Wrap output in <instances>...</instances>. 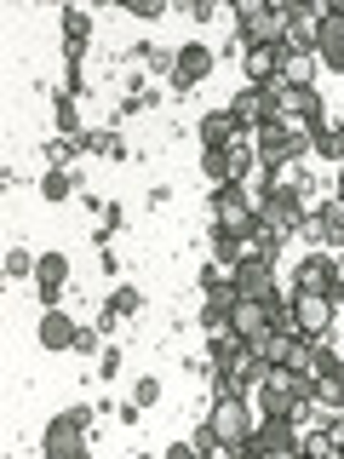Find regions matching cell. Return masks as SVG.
I'll use <instances>...</instances> for the list:
<instances>
[{
    "label": "cell",
    "instance_id": "cell-1",
    "mask_svg": "<svg viewBox=\"0 0 344 459\" xmlns=\"http://www.w3.org/2000/svg\"><path fill=\"white\" fill-rule=\"evenodd\" d=\"M315 396V379L298 368H270L264 379L253 385V408L264 413V420H298V408Z\"/></svg>",
    "mask_w": 344,
    "mask_h": 459
},
{
    "label": "cell",
    "instance_id": "cell-2",
    "mask_svg": "<svg viewBox=\"0 0 344 459\" xmlns=\"http://www.w3.org/2000/svg\"><path fill=\"white\" fill-rule=\"evenodd\" d=\"M207 430H212V442H219L224 454L253 448V430H258V408H253V396H219V402L207 408Z\"/></svg>",
    "mask_w": 344,
    "mask_h": 459
},
{
    "label": "cell",
    "instance_id": "cell-3",
    "mask_svg": "<svg viewBox=\"0 0 344 459\" xmlns=\"http://www.w3.org/2000/svg\"><path fill=\"white\" fill-rule=\"evenodd\" d=\"M253 150L264 167H281V161H305L310 155V133L293 121V115H276V121L253 126Z\"/></svg>",
    "mask_w": 344,
    "mask_h": 459
},
{
    "label": "cell",
    "instance_id": "cell-4",
    "mask_svg": "<svg viewBox=\"0 0 344 459\" xmlns=\"http://www.w3.org/2000/svg\"><path fill=\"white\" fill-rule=\"evenodd\" d=\"M98 408H64L40 430V459H86V430H92Z\"/></svg>",
    "mask_w": 344,
    "mask_h": 459
},
{
    "label": "cell",
    "instance_id": "cell-5",
    "mask_svg": "<svg viewBox=\"0 0 344 459\" xmlns=\"http://www.w3.org/2000/svg\"><path fill=\"white\" fill-rule=\"evenodd\" d=\"M253 161H258L253 133H241L236 143H219V150H201V172H207V184H212V190H224V184H247Z\"/></svg>",
    "mask_w": 344,
    "mask_h": 459
},
{
    "label": "cell",
    "instance_id": "cell-6",
    "mask_svg": "<svg viewBox=\"0 0 344 459\" xmlns=\"http://www.w3.org/2000/svg\"><path fill=\"white\" fill-rule=\"evenodd\" d=\"M287 310H293V333L305 344H322L327 333H333V322H339V299H327V293H298L293 287Z\"/></svg>",
    "mask_w": 344,
    "mask_h": 459
},
{
    "label": "cell",
    "instance_id": "cell-7",
    "mask_svg": "<svg viewBox=\"0 0 344 459\" xmlns=\"http://www.w3.org/2000/svg\"><path fill=\"white\" fill-rule=\"evenodd\" d=\"M212 230H236V236L253 241L258 230V201L247 184H224V190H212Z\"/></svg>",
    "mask_w": 344,
    "mask_h": 459
},
{
    "label": "cell",
    "instance_id": "cell-8",
    "mask_svg": "<svg viewBox=\"0 0 344 459\" xmlns=\"http://www.w3.org/2000/svg\"><path fill=\"white\" fill-rule=\"evenodd\" d=\"M258 201V224H270V230H305V195L298 190H281V184H258L253 190Z\"/></svg>",
    "mask_w": 344,
    "mask_h": 459
},
{
    "label": "cell",
    "instance_id": "cell-9",
    "mask_svg": "<svg viewBox=\"0 0 344 459\" xmlns=\"http://www.w3.org/2000/svg\"><path fill=\"white\" fill-rule=\"evenodd\" d=\"M236 40H241V47L287 40V6H270V0H253V6H241V12H236Z\"/></svg>",
    "mask_w": 344,
    "mask_h": 459
},
{
    "label": "cell",
    "instance_id": "cell-10",
    "mask_svg": "<svg viewBox=\"0 0 344 459\" xmlns=\"http://www.w3.org/2000/svg\"><path fill=\"white\" fill-rule=\"evenodd\" d=\"M229 109H236V121L247 126V133H253V126H264V121H276V115H281V92H276V81H270V86L247 81L236 98H229Z\"/></svg>",
    "mask_w": 344,
    "mask_h": 459
},
{
    "label": "cell",
    "instance_id": "cell-11",
    "mask_svg": "<svg viewBox=\"0 0 344 459\" xmlns=\"http://www.w3.org/2000/svg\"><path fill=\"white\" fill-rule=\"evenodd\" d=\"M212 64H219V57H212L207 40H190V47H178V52H172V81H167L172 98H184L190 86H201V81L212 75Z\"/></svg>",
    "mask_w": 344,
    "mask_h": 459
},
{
    "label": "cell",
    "instance_id": "cell-12",
    "mask_svg": "<svg viewBox=\"0 0 344 459\" xmlns=\"http://www.w3.org/2000/svg\"><path fill=\"white\" fill-rule=\"evenodd\" d=\"M298 293L344 299V264H339L333 253H310V258H298Z\"/></svg>",
    "mask_w": 344,
    "mask_h": 459
},
{
    "label": "cell",
    "instance_id": "cell-13",
    "mask_svg": "<svg viewBox=\"0 0 344 459\" xmlns=\"http://www.w3.org/2000/svg\"><path fill=\"white\" fill-rule=\"evenodd\" d=\"M253 454L258 459H298V420H264V413H258Z\"/></svg>",
    "mask_w": 344,
    "mask_h": 459
},
{
    "label": "cell",
    "instance_id": "cell-14",
    "mask_svg": "<svg viewBox=\"0 0 344 459\" xmlns=\"http://www.w3.org/2000/svg\"><path fill=\"white\" fill-rule=\"evenodd\" d=\"M287 64H293V52H287L281 40H264V47H241V75L258 81V86L281 81V75H287Z\"/></svg>",
    "mask_w": 344,
    "mask_h": 459
},
{
    "label": "cell",
    "instance_id": "cell-15",
    "mask_svg": "<svg viewBox=\"0 0 344 459\" xmlns=\"http://www.w3.org/2000/svg\"><path fill=\"white\" fill-rule=\"evenodd\" d=\"M298 236H310L322 253L344 247V201H322V207H310V212H305V230H298Z\"/></svg>",
    "mask_w": 344,
    "mask_h": 459
},
{
    "label": "cell",
    "instance_id": "cell-16",
    "mask_svg": "<svg viewBox=\"0 0 344 459\" xmlns=\"http://www.w3.org/2000/svg\"><path fill=\"white\" fill-rule=\"evenodd\" d=\"M229 276H236V293L241 299H276V264H270V258L247 253L236 270H229Z\"/></svg>",
    "mask_w": 344,
    "mask_h": 459
},
{
    "label": "cell",
    "instance_id": "cell-17",
    "mask_svg": "<svg viewBox=\"0 0 344 459\" xmlns=\"http://www.w3.org/2000/svg\"><path fill=\"white\" fill-rule=\"evenodd\" d=\"M315 64L344 75V18L339 12H322V18H315Z\"/></svg>",
    "mask_w": 344,
    "mask_h": 459
},
{
    "label": "cell",
    "instance_id": "cell-18",
    "mask_svg": "<svg viewBox=\"0 0 344 459\" xmlns=\"http://www.w3.org/2000/svg\"><path fill=\"white\" fill-rule=\"evenodd\" d=\"M64 287H69V253H40L35 258V293L47 299V310L64 299Z\"/></svg>",
    "mask_w": 344,
    "mask_h": 459
},
{
    "label": "cell",
    "instance_id": "cell-19",
    "mask_svg": "<svg viewBox=\"0 0 344 459\" xmlns=\"http://www.w3.org/2000/svg\"><path fill=\"white\" fill-rule=\"evenodd\" d=\"M35 339H40V351H75L81 327L69 322V310H57V305H52V310L35 322Z\"/></svg>",
    "mask_w": 344,
    "mask_h": 459
},
{
    "label": "cell",
    "instance_id": "cell-20",
    "mask_svg": "<svg viewBox=\"0 0 344 459\" xmlns=\"http://www.w3.org/2000/svg\"><path fill=\"white\" fill-rule=\"evenodd\" d=\"M270 327H276V322H270V305H264V299H236V310H229V333H241V339H258V333H270Z\"/></svg>",
    "mask_w": 344,
    "mask_h": 459
},
{
    "label": "cell",
    "instance_id": "cell-21",
    "mask_svg": "<svg viewBox=\"0 0 344 459\" xmlns=\"http://www.w3.org/2000/svg\"><path fill=\"white\" fill-rule=\"evenodd\" d=\"M86 52H92V12L64 6V57H69V64H81Z\"/></svg>",
    "mask_w": 344,
    "mask_h": 459
},
{
    "label": "cell",
    "instance_id": "cell-22",
    "mask_svg": "<svg viewBox=\"0 0 344 459\" xmlns=\"http://www.w3.org/2000/svg\"><path fill=\"white\" fill-rule=\"evenodd\" d=\"M247 126L236 121V109H207L201 115V150H219V143H236Z\"/></svg>",
    "mask_w": 344,
    "mask_h": 459
},
{
    "label": "cell",
    "instance_id": "cell-23",
    "mask_svg": "<svg viewBox=\"0 0 344 459\" xmlns=\"http://www.w3.org/2000/svg\"><path fill=\"white\" fill-rule=\"evenodd\" d=\"M138 310H143V293H138L133 281H121V287H115V293H109V305H104V322H98V327H104V333H109V327L121 322V316H138Z\"/></svg>",
    "mask_w": 344,
    "mask_h": 459
},
{
    "label": "cell",
    "instance_id": "cell-24",
    "mask_svg": "<svg viewBox=\"0 0 344 459\" xmlns=\"http://www.w3.org/2000/svg\"><path fill=\"white\" fill-rule=\"evenodd\" d=\"M75 190H81L75 167H47V178H40V195H47V201H69Z\"/></svg>",
    "mask_w": 344,
    "mask_h": 459
},
{
    "label": "cell",
    "instance_id": "cell-25",
    "mask_svg": "<svg viewBox=\"0 0 344 459\" xmlns=\"http://www.w3.org/2000/svg\"><path fill=\"white\" fill-rule=\"evenodd\" d=\"M212 253H219V264L236 270L241 258L253 253V241H247V236H236V230H212Z\"/></svg>",
    "mask_w": 344,
    "mask_h": 459
},
{
    "label": "cell",
    "instance_id": "cell-26",
    "mask_svg": "<svg viewBox=\"0 0 344 459\" xmlns=\"http://www.w3.org/2000/svg\"><path fill=\"white\" fill-rule=\"evenodd\" d=\"M310 155L344 167V126H315V133H310Z\"/></svg>",
    "mask_w": 344,
    "mask_h": 459
},
{
    "label": "cell",
    "instance_id": "cell-27",
    "mask_svg": "<svg viewBox=\"0 0 344 459\" xmlns=\"http://www.w3.org/2000/svg\"><path fill=\"white\" fill-rule=\"evenodd\" d=\"M52 121H57V133H64V138H75V133H86V126H81V98L57 92V98H52Z\"/></svg>",
    "mask_w": 344,
    "mask_h": 459
},
{
    "label": "cell",
    "instance_id": "cell-28",
    "mask_svg": "<svg viewBox=\"0 0 344 459\" xmlns=\"http://www.w3.org/2000/svg\"><path fill=\"white\" fill-rule=\"evenodd\" d=\"M298 454H305V459H333L339 454V442H333V430H310V437H298Z\"/></svg>",
    "mask_w": 344,
    "mask_h": 459
},
{
    "label": "cell",
    "instance_id": "cell-29",
    "mask_svg": "<svg viewBox=\"0 0 344 459\" xmlns=\"http://www.w3.org/2000/svg\"><path fill=\"white\" fill-rule=\"evenodd\" d=\"M23 276H29V281H35V253H23V247H12V253H6V281H23Z\"/></svg>",
    "mask_w": 344,
    "mask_h": 459
},
{
    "label": "cell",
    "instance_id": "cell-30",
    "mask_svg": "<svg viewBox=\"0 0 344 459\" xmlns=\"http://www.w3.org/2000/svg\"><path fill=\"white\" fill-rule=\"evenodd\" d=\"M133 402H138V408H143V413H150V408H155V402H161V379H155V373H143V379L133 385Z\"/></svg>",
    "mask_w": 344,
    "mask_h": 459
},
{
    "label": "cell",
    "instance_id": "cell-31",
    "mask_svg": "<svg viewBox=\"0 0 344 459\" xmlns=\"http://www.w3.org/2000/svg\"><path fill=\"white\" fill-rule=\"evenodd\" d=\"M126 12H133V18H143V23H155V18H167V6L172 0H121Z\"/></svg>",
    "mask_w": 344,
    "mask_h": 459
},
{
    "label": "cell",
    "instance_id": "cell-32",
    "mask_svg": "<svg viewBox=\"0 0 344 459\" xmlns=\"http://www.w3.org/2000/svg\"><path fill=\"white\" fill-rule=\"evenodd\" d=\"M121 224H126L121 201H109V207H104V230H92V236H98V241H109V236H115V230H121Z\"/></svg>",
    "mask_w": 344,
    "mask_h": 459
},
{
    "label": "cell",
    "instance_id": "cell-33",
    "mask_svg": "<svg viewBox=\"0 0 344 459\" xmlns=\"http://www.w3.org/2000/svg\"><path fill=\"white\" fill-rule=\"evenodd\" d=\"M121 373V344H109L104 356H98V379H115Z\"/></svg>",
    "mask_w": 344,
    "mask_h": 459
},
{
    "label": "cell",
    "instance_id": "cell-34",
    "mask_svg": "<svg viewBox=\"0 0 344 459\" xmlns=\"http://www.w3.org/2000/svg\"><path fill=\"white\" fill-rule=\"evenodd\" d=\"M167 459H207V454H201L195 442H172V448H167Z\"/></svg>",
    "mask_w": 344,
    "mask_h": 459
},
{
    "label": "cell",
    "instance_id": "cell-35",
    "mask_svg": "<svg viewBox=\"0 0 344 459\" xmlns=\"http://www.w3.org/2000/svg\"><path fill=\"white\" fill-rule=\"evenodd\" d=\"M75 351H81V356H92V351H98V327H81V339H75Z\"/></svg>",
    "mask_w": 344,
    "mask_h": 459
},
{
    "label": "cell",
    "instance_id": "cell-36",
    "mask_svg": "<svg viewBox=\"0 0 344 459\" xmlns=\"http://www.w3.org/2000/svg\"><path fill=\"white\" fill-rule=\"evenodd\" d=\"M287 6H298V12H322L327 0H287Z\"/></svg>",
    "mask_w": 344,
    "mask_h": 459
},
{
    "label": "cell",
    "instance_id": "cell-37",
    "mask_svg": "<svg viewBox=\"0 0 344 459\" xmlns=\"http://www.w3.org/2000/svg\"><path fill=\"white\" fill-rule=\"evenodd\" d=\"M229 459H258V454H253V448H241V454H229Z\"/></svg>",
    "mask_w": 344,
    "mask_h": 459
},
{
    "label": "cell",
    "instance_id": "cell-38",
    "mask_svg": "<svg viewBox=\"0 0 344 459\" xmlns=\"http://www.w3.org/2000/svg\"><path fill=\"white\" fill-rule=\"evenodd\" d=\"M35 6H69V0H35Z\"/></svg>",
    "mask_w": 344,
    "mask_h": 459
},
{
    "label": "cell",
    "instance_id": "cell-39",
    "mask_svg": "<svg viewBox=\"0 0 344 459\" xmlns=\"http://www.w3.org/2000/svg\"><path fill=\"white\" fill-rule=\"evenodd\" d=\"M333 201H344V167H339V195H333Z\"/></svg>",
    "mask_w": 344,
    "mask_h": 459
},
{
    "label": "cell",
    "instance_id": "cell-40",
    "mask_svg": "<svg viewBox=\"0 0 344 459\" xmlns=\"http://www.w3.org/2000/svg\"><path fill=\"white\" fill-rule=\"evenodd\" d=\"M92 6H121V0H92Z\"/></svg>",
    "mask_w": 344,
    "mask_h": 459
},
{
    "label": "cell",
    "instance_id": "cell-41",
    "mask_svg": "<svg viewBox=\"0 0 344 459\" xmlns=\"http://www.w3.org/2000/svg\"><path fill=\"white\" fill-rule=\"evenodd\" d=\"M229 6H236V12H241V6H253V0H229Z\"/></svg>",
    "mask_w": 344,
    "mask_h": 459
},
{
    "label": "cell",
    "instance_id": "cell-42",
    "mask_svg": "<svg viewBox=\"0 0 344 459\" xmlns=\"http://www.w3.org/2000/svg\"><path fill=\"white\" fill-rule=\"evenodd\" d=\"M133 459H155V454H133Z\"/></svg>",
    "mask_w": 344,
    "mask_h": 459
},
{
    "label": "cell",
    "instance_id": "cell-43",
    "mask_svg": "<svg viewBox=\"0 0 344 459\" xmlns=\"http://www.w3.org/2000/svg\"><path fill=\"white\" fill-rule=\"evenodd\" d=\"M333 459H344V442H339V454H333Z\"/></svg>",
    "mask_w": 344,
    "mask_h": 459
},
{
    "label": "cell",
    "instance_id": "cell-44",
    "mask_svg": "<svg viewBox=\"0 0 344 459\" xmlns=\"http://www.w3.org/2000/svg\"><path fill=\"white\" fill-rule=\"evenodd\" d=\"M190 6H201V0H190Z\"/></svg>",
    "mask_w": 344,
    "mask_h": 459
},
{
    "label": "cell",
    "instance_id": "cell-45",
    "mask_svg": "<svg viewBox=\"0 0 344 459\" xmlns=\"http://www.w3.org/2000/svg\"><path fill=\"white\" fill-rule=\"evenodd\" d=\"M298 459H305V454H298Z\"/></svg>",
    "mask_w": 344,
    "mask_h": 459
}]
</instances>
